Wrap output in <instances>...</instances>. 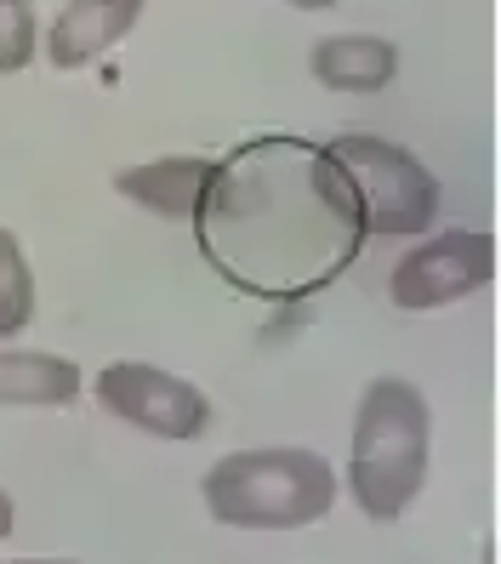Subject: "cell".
Wrapping results in <instances>:
<instances>
[{
	"label": "cell",
	"instance_id": "1",
	"mask_svg": "<svg viewBox=\"0 0 501 564\" xmlns=\"http://www.w3.org/2000/svg\"><path fill=\"white\" fill-rule=\"evenodd\" d=\"M314 188L353 235L371 240H422L439 217V177L371 131H342L314 154Z\"/></svg>",
	"mask_w": 501,
	"mask_h": 564
},
{
	"label": "cell",
	"instance_id": "2",
	"mask_svg": "<svg viewBox=\"0 0 501 564\" xmlns=\"http://www.w3.org/2000/svg\"><path fill=\"white\" fill-rule=\"evenodd\" d=\"M433 416L422 388L405 377H371L353 411V451H348V496L364 519H399L427 485Z\"/></svg>",
	"mask_w": 501,
	"mask_h": 564
},
{
	"label": "cell",
	"instance_id": "3",
	"mask_svg": "<svg viewBox=\"0 0 501 564\" xmlns=\"http://www.w3.org/2000/svg\"><path fill=\"white\" fill-rule=\"evenodd\" d=\"M199 496L211 519L233 530H308L337 502V468L303 445L228 451L222 462H211Z\"/></svg>",
	"mask_w": 501,
	"mask_h": 564
},
{
	"label": "cell",
	"instance_id": "4",
	"mask_svg": "<svg viewBox=\"0 0 501 564\" xmlns=\"http://www.w3.org/2000/svg\"><path fill=\"white\" fill-rule=\"evenodd\" d=\"M97 405L109 416L143 427L154 440H206L211 427V400L199 393L194 382L160 371V365L143 359H115L97 371Z\"/></svg>",
	"mask_w": 501,
	"mask_h": 564
},
{
	"label": "cell",
	"instance_id": "5",
	"mask_svg": "<svg viewBox=\"0 0 501 564\" xmlns=\"http://www.w3.org/2000/svg\"><path fill=\"white\" fill-rule=\"evenodd\" d=\"M490 274H495V240L479 235V228H445V235L416 240L393 262L388 296L405 314H427V308H445L484 291Z\"/></svg>",
	"mask_w": 501,
	"mask_h": 564
},
{
	"label": "cell",
	"instance_id": "6",
	"mask_svg": "<svg viewBox=\"0 0 501 564\" xmlns=\"http://www.w3.org/2000/svg\"><path fill=\"white\" fill-rule=\"evenodd\" d=\"M217 177H222V165L206 160V154H165V160H149V165H126V172L115 177V188L131 206L183 223V217L206 212Z\"/></svg>",
	"mask_w": 501,
	"mask_h": 564
},
{
	"label": "cell",
	"instance_id": "7",
	"mask_svg": "<svg viewBox=\"0 0 501 564\" xmlns=\"http://www.w3.org/2000/svg\"><path fill=\"white\" fill-rule=\"evenodd\" d=\"M138 18H143V0H69L57 12L52 35L41 41V52L52 69H86L109 46H120L138 29Z\"/></svg>",
	"mask_w": 501,
	"mask_h": 564
},
{
	"label": "cell",
	"instance_id": "8",
	"mask_svg": "<svg viewBox=\"0 0 501 564\" xmlns=\"http://www.w3.org/2000/svg\"><path fill=\"white\" fill-rule=\"evenodd\" d=\"M308 75L325 91H382L399 75V46L382 35H330L314 41Z\"/></svg>",
	"mask_w": 501,
	"mask_h": 564
},
{
	"label": "cell",
	"instance_id": "9",
	"mask_svg": "<svg viewBox=\"0 0 501 564\" xmlns=\"http://www.w3.org/2000/svg\"><path fill=\"white\" fill-rule=\"evenodd\" d=\"M80 365L63 354L35 348H0V405H75L80 400Z\"/></svg>",
	"mask_w": 501,
	"mask_h": 564
},
{
	"label": "cell",
	"instance_id": "10",
	"mask_svg": "<svg viewBox=\"0 0 501 564\" xmlns=\"http://www.w3.org/2000/svg\"><path fill=\"white\" fill-rule=\"evenodd\" d=\"M29 319H35V274H29L18 235L0 228V337H18Z\"/></svg>",
	"mask_w": 501,
	"mask_h": 564
},
{
	"label": "cell",
	"instance_id": "11",
	"mask_svg": "<svg viewBox=\"0 0 501 564\" xmlns=\"http://www.w3.org/2000/svg\"><path fill=\"white\" fill-rule=\"evenodd\" d=\"M41 57L35 0H0V75H18Z\"/></svg>",
	"mask_w": 501,
	"mask_h": 564
},
{
	"label": "cell",
	"instance_id": "12",
	"mask_svg": "<svg viewBox=\"0 0 501 564\" xmlns=\"http://www.w3.org/2000/svg\"><path fill=\"white\" fill-rule=\"evenodd\" d=\"M12 524H18V508H12V496H7V485H0V542L12 536Z\"/></svg>",
	"mask_w": 501,
	"mask_h": 564
},
{
	"label": "cell",
	"instance_id": "13",
	"mask_svg": "<svg viewBox=\"0 0 501 564\" xmlns=\"http://www.w3.org/2000/svg\"><path fill=\"white\" fill-rule=\"evenodd\" d=\"M291 7H308V12H325V7H337V0H291Z\"/></svg>",
	"mask_w": 501,
	"mask_h": 564
},
{
	"label": "cell",
	"instance_id": "14",
	"mask_svg": "<svg viewBox=\"0 0 501 564\" xmlns=\"http://www.w3.org/2000/svg\"><path fill=\"white\" fill-rule=\"evenodd\" d=\"M18 564H75V558H18Z\"/></svg>",
	"mask_w": 501,
	"mask_h": 564
}]
</instances>
